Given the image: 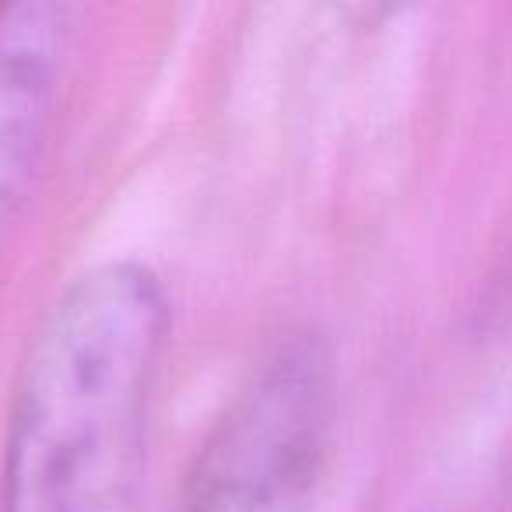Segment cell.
Listing matches in <instances>:
<instances>
[{
  "label": "cell",
  "mask_w": 512,
  "mask_h": 512,
  "mask_svg": "<svg viewBox=\"0 0 512 512\" xmlns=\"http://www.w3.org/2000/svg\"><path fill=\"white\" fill-rule=\"evenodd\" d=\"M169 341V288L144 260L67 281L18 365L0 512H144Z\"/></svg>",
  "instance_id": "obj_1"
},
{
  "label": "cell",
  "mask_w": 512,
  "mask_h": 512,
  "mask_svg": "<svg viewBox=\"0 0 512 512\" xmlns=\"http://www.w3.org/2000/svg\"><path fill=\"white\" fill-rule=\"evenodd\" d=\"M341 425L330 337H274L225 400L186 474L176 512H323Z\"/></svg>",
  "instance_id": "obj_2"
},
{
  "label": "cell",
  "mask_w": 512,
  "mask_h": 512,
  "mask_svg": "<svg viewBox=\"0 0 512 512\" xmlns=\"http://www.w3.org/2000/svg\"><path fill=\"white\" fill-rule=\"evenodd\" d=\"M78 32L74 4H0V249L22 225L50 165Z\"/></svg>",
  "instance_id": "obj_3"
}]
</instances>
